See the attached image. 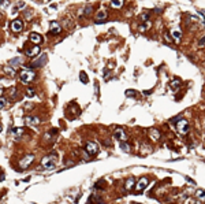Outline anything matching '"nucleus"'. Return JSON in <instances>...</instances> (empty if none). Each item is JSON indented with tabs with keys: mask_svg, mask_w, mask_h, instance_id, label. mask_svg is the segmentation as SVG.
Here are the masks:
<instances>
[{
	"mask_svg": "<svg viewBox=\"0 0 205 204\" xmlns=\"http://www.w3.org/2000/svg\"><path fill=\"white\" fill-rule=\"evenodd\" d=\"M56 162H57V155L56 154H51L48 156H44L43 160H41V165H43L44 168H53L56 166Z\"/></svg>",
	"mask_w": 205,
	"mask_h": 204,
	"instance_id": "obj_1",
	"label": "nucleus"
},
{
	"mask_svg": "<svg viewBox=\"0 0 205 204\" xmlns=\"http://www.w3.org/2000/svg\"><path fill=\"white\" fill-rule=\"evenodd\" d=\"M19 79H21L22 84H29L34 79V73L32 70H23V71L19 74Z\"/></svg>",
	"mask_w": 205,
	"mask_h": 204,
	"instance_id": "obj_2",
	"label": "nucleus"
},
{
	"mask_svg": "<svg viewBox=\"0 0 205 204\" xmlns=\"http://www.w3.org/2000/svg\"><path fill=\"white\" fill-rule=\"evenodd\" d=\"M177 129L180 134H188L189 129H190V125H189V122L186 119H179L177 122Z\"/></svg>",
	"mask_w": 205,
	"mask_h": 204,
	"instance_id": "obj_3",
	"label": "nucleus"
},
{
	"mask_svg": "<svg viewBox=\"0 0 205 204\" xmlns=\"http://www.w3.org/2000/svg\"><path fill=\"white\" fill-rule=\"evenodd\" d=\"M85 151H86V154H89L90 156H95V155H97V152H99V147H97V144L93 143V141H88L85 145Z\"/></svg>",
	"mask_w": 205,
	"mask_h": 204,
	"instance_id": "obj_4",
	"label": "nucleus"
},
{
	"mask_svg": "<svg viewBox=\"0 0 205 204\" xmlns=\"http://www.w3.org/2000/svg\"><path fill=\"white\" fill-rule=\"evenodd\" d=\"M148 184H149V179L146 178V177H141V178L137 181V184H135V190H137L138 193H141V192L145 190V188L148 186Z\"/></svg>",
	"mask_w": 205,
	"mask_h": 204,
	"instance_id": "obj_5",
	"label": "nucleus"
},
{
	"mask_svg": "<svg viewBox=\"0 0 205 204\" xmlns=\"http://www.w3.org/2000/svg\"><path fill=\"white\" fill-rule=\"evenodd\" d=\"M33 160H34V155L29 154V155H26V156L22 159L21 162H19V166H21V168H28Z\"/></svg>",
	"mask_w": 205,
	"mask_h": 204,
	"instance_id": "obj_6",
	"label": "nucleus"
},
{
	"mask_svg": "<svg viewBox=\"0 0 205 204\" xmlns=\"http://www.w3.org/2000/svg\"><path fill=\"white\" fill-rule=\"evenodd\" d=\"M22 29H23V22L21 19H14L11 22V30L14 33H19Z\"/></svg>",
	"mask_w": 205,
	"mask_h": 204,
	"instance_id": "obj_7",
	"label": "nucleus"
},
{
	"mask_svg": "<svg viewBox=\"0 0 205 204\" xmlns=\"http://www.w3.org/2000/svg\"><path fill=\"white\" fill-rule=\"evenodd\" d=\"M113 136H115V138L116 140H119V141H126V140H127V134H126V132H124L123 129H120V128L115 129Z\"/></svg>",
	"mask_w": 205,
	"mask_h": 204,
	"instance_id": "obj_8",
	"label": "nucleus"
},
{
	"mask_svg": "<svg viewBox=\"0 0 205 204\" xmlns=\"http://www.w3.org/2000/svg\"><path fill=\"white\" fill-rule=\"evenodd\" d=\"M60 30H62V26H60L59 22L52 21V22L49 23V32L52 33V34H59Z\"/></svg>",
	"mask_w": 205,
	"mask_h": 204,
	"instance_id": "obj_9",
	"label": "nucleus"
},
{
	"mask_svg": "<svg viewBox=\"0 0 205 204\" xmlns=\"http://www.w3.org/2000/svg\"><path fill=\"white\" fill-rule=\"evenodd\" d=\"M47 62V55L43 54L40 55V59H37V60H34L32 63V67H41V66H44V63Z\"/></svg>",
	"mask_w": 205,
	"mask_h": 204,
	"instance_id": "obj_10",
	"label": "nucleus"
},
{
	"mask_svg": "<svg viewBox=\"0 0 205 204\" xmlns=\"http://www.w3.org/2000/svg\"><path fill=\"white\" fill-rule=\"evenodd\" d=\"M149 137H150L152 141H159V138L161 137V134H160V132L157 129H150L149 130Z\"/></svg>",
	"mask_w": 205,
	"mask_h": 204,
	"instance_id": "obj_11",
	"label": "nucleus"
},
{
	"mask_svg": "<svg viewBox=\"0 0 205 204\" xmlns=\"http://www.w3.org/2000/svg\"><path fill=\"white\" fill-rule=\"evenodd\" d=\"M25 121H26L28 125H32V126L39 125V123H40V118H39V117H26Z\"/></svg>",
	"mask_w": 205,
	"mask_h": 204,
	"instance_id": "obj_12",
	"label": "nucleus"
},
{
	"mask_svg": "<svg viewBox=\"0 0 205 204\" xmlns=\"http://www.w3.org/2000/svg\"><path fill=\"white\" fill-rule=\"evenodd\" d=\"M26 54H28V56H32V58L37 56V55L40 54V45H34L33 48H30Z\"/></svg>",
	"mask_w": 205,
	"mask_h": 204,
	"instance_id": "obj_13",
	"label": "nucleus"
},
{
	"mask_svg": "<svg viewBox=\"0 0 205 204\" xmlns=\"http://www.w3.org/2000/svg\"><path fill=\"white\" fill-rule=\"evenodd\" d=\"M105 18H107V12H105V11H99L97 15H96V23H102Z\"/></svg>",
	"mask_w": 205,
	"mask_h": 204,
	"instance_id": "obj_14",
	"label": "nucleus"
},
{
	"mask_svg": "<svg viewBox=\"0 0 205 204\" xmlns=\"http://www.w3.org/2000/svg\"><path fill=\"white\" fill-rule=\"evenodd\" d=\"M30 41H33L36 44H41L43 43V36H40L39 33H32L30 34Z\"/></svg>",
	"mask_w": 205,
	"mask_h": 204,
	"instance_id": "obj_15",
	"label": "nucleus"
},
{
	"mask_svg": "<svg viewBox=\"0 0 205 204\" xmlns=\"http://www.w3.org/2000/svg\"><path fill=\"white\" fill-rule=\"evenodd\" d=\"M134 182H135V179H134V177H130V178L126 181V184H124V189L126 190H130L133 186H135L134 185Z\"/></svg>",
	"mask_w": 205,
	"mask_h": 204,
	"instance_id": "obj_16",
	"label": "nucleus"
},
{
	"mask_svg": "<svg viewBox=\"0 0 205 204\" xmlns=\"http://www.w3.org/2000/svg\"><path fill=\"white\" fill-rule=\"evenodd\" d=\"M11 133H12V136L14 137L19 138V137L22 136V133H23V128H14V129L11 130Z\"/></svg>",
	"mask_w": 205,
	"mask_h": 204,
	"instance_id": "obj_17",
	"label": "nucleus"
},
{
	"mask_svg": "<svg viewBox=\"0 0 205 204\" xmlns=\"http://www.w3.org/2000/svg\"><path fill=\"white\" fill-rule=\"evenodd\" d=\"M97 197H99V196H95V195H92V196L89 197L88 204H101L102 200H101V199H97Z\"/></svg>",
	"mask_w": 205,
	"mask_h": 204,
	"instance_id": "obj_18",
	"label": "nucleus"
},
{
	"mask_svg": "<svg viewBox=\"0 0 205 204\" xmlns=\"http://www.w3.org/2000/svg\"><path fill=\"white\" fill-rule=\"evenodd\" d=\"M3 70H4V73H6L8 77H15V71H14V68L11 67V66H6Z\"/></svg>",
	"mask_w": 205,
	"mask_h": 204,
	"instance_id": "obj_19",
	"label": "nucleus"
},
{
	"mask_svg": "<svg viewBox=\"0 0 205 204\" xmlns=\"http://www.w3.org/2000/svg\"><path fill=\"white\" fill-rule=\"evenodd\" d=\"M179 85H180V79L175 78V79H172V81H171V88H172L174 92L178 89V86H179Z\"/></svg>",
	"mask_w": 205,
	"mask_h": 204,
	"instance_id": "obj_20",
	"label": "nucleus"
},
{
	"mask_svg": "<svg viewBox=\"0 0 205 204\" xmlns=\"http://www.w3.org/2000/svg\"><path fill=\"white\" fill-rule=\"evenodd\" d=\"M171 34H172V37L175 39V41H177V43L180 40V37H182V33H180V30H172V32H171Z\"/></svg>",
	"mask_w": 205,
	"mask_h": 204,
	"instance_id": "obj_21",
	"label": "nucleus"
},
{
	"mask_svg": "<svg viewBox=\"0 0 205 204\" xmlns=\"http://www.w3.org/2000/svg\"><path fill=\"white\" fill-rule=\"evenodd\" d=\"M120 148H122V151H123V152H126V154H129V152H130V145H129L127 143H120Z\"/></svg>",
	"mask_w": 205,
	"mask_h": 204,
	"instance_id": "obj_22",
	"label": "nucleus"
},
{
	"mask_svg": "<svg viewBox=\"0 0 205 204\" xmlns=\"http://www.w3.org/2000/svg\"><path fill=\"white\" fill-rule=\"evenodd\" d=\"M79 79H81V81H82L84 84H88V82H89L88 77H86V73H84V71L79 73Z\"/></svg>",
	"mask_w": 205,
	"mask_h": 204,
	"instance_id": "obj_23",
	"label": "nucleus"
},
{
	"mask_svg": "<svg viewBox=\"0 0 205 204\" xmlns=\"http://www.w3.org/2000/svg\"><path fill=\"white\" fill-rule=\"evenodd\" d=\"M19 63H21V58H14V59L10 60L11 67H15V65H19Z\"/></svg>",
	"mask_w": 205,
	"mask_h": 204,
	"instance_id": "obj_24",
	"label": "nucleus"
},
{
	"mask_svg": "<svg viewBox=\"0 0 205 204\" xmlns=\"http://www.w3.org/2000/svg\"><path fill=\"white\" fill-rule=\"evenodd\" d=\"M124 95L127 97H134V96H137V92L135 90H133V89H129V90H126L124 92Z\"/></svg>",
	"mask_w": 205,
	"mask_h": 204,
	"instance_id": "obj_25",
	"label": "nucleus"
},
{
	"mask_svg": "<svg viewBox=\"0 0 205 204\" xmlns=\"http://www.w3.org/2000/svg\"><path fill=\"white\" fill-rule=\"evenodd\" d=\"M92 10H93V7L90 6V4H89V6H86V7H85V10H84V12H82V14H84V15H89L90 12H92Z\"/></svg>",
	"mask_w": 205,
	"mask_h": 204,
	"instance_id": "obj_26",
	"label": "nucleus"
},
{
	"mask_svg": "<svg viewBox=\"0 0 205 204\" xmlns=\"http://www.w3.org/2000/svg\"><path fill=\"white\" fill-rule=\"evenodd\" d=\"M111 6H112L113 8H119L123 6V1H111Z\"/></svg>",
	"mask_w": 205,
	"mask_h": 204,
	"instance_id": "obj_27",
	"label": "nucleus"
},
{
	"mask_svg": "<svg viewBox=\"0 0 205 204\" xmlns=\"http://www.w3.org/2000/svg\"><path fill=\"white\" fill-rule=\"evenodd\" d=\"M102 184H105L104 182V179H100V181H97V182L95 184V188L96 189H102V188H104V186H101Z\"/></svg>",
	"mask_w": 205,
	"mask_h": 204,
	"instance_id": "obj_28",
	"label": "nucleus"
},
{
	"mask_svg": "<svg viewBox=\"0 0 205 204\" xmlns=\"http://www.w3.org/2000/svg\"><path fill=\"white\" fill-rule=\"evenodd\" d=\"M26 95H28L29 97H33V96H34V89H33V88H28V90H26Z\"/></svg>",
	"mask_w": 205,
	"mask_h": 204,
	"instance_id": "obj_29",
	"label": "nucleus"
},
{
	"mask_svg": "<svg viewBox=\"0 0 205 204\" xmlns=\"http://www.w3.org/2000/svg\"><path fill=\"white\" fill-rule=\"evenodd\" d=\"M197 197H200V199H202V197H205V190H201V189H198L197 190Z\"/></svg>",
	"mask_w": 205,
	"mask_h": 204,
	"instance_id": "obj_30",
	"label": "nucleus"
},
{
	"mask_svg": "<svg viewBox=\"0 0 205 204\" xmlns=\"http://www.w3.org/2000/svg\"><path fill=\"white\" fill-rule=\"evenodd\" d=\"M0 100H1V106H0V107H1V110H4V108H6V106H7V101H6V97H4V96H1V99H0Z\"/></svg>",
	"mask_w": 205,
	"mask_h": 204,
	"instance_id": "obj_31",
	"label": "nucleus"
},
{
	"mask_svg": "<svg viewBox=\"0 0 205 204\" xmlns=\"http://www.w3.org/2000/svg\"><path fill=\"white\" fill-rule=\"evenodd\" d=\"M149 26H150V23H149V22H145L144 25H141V26H140V30H145V29H148Z\"/></svg>",
	"mask_w": 205,
	"mask_h": 204,
	"instance_id": "obj_32",
	"label": "nucleus"
},
{
	"mask_svg": "<svg viewBox=\"0 0 205 204\" xmlns=\"http://www.w3.org/2000/svg\"><path fill=\"white\" fill-rule=\"evenodd\" d=\"M7 6H10V1H1V8L7 7Z\"/></svg>",
	"mask_w": 205,
	"mask_h": 204,
	"instance_id": "obj_33",
	"label": "nucleus"
},
{
	"mask_svg": "<svg viewBox=\"0 0 205 204\" xmlns=\"http://www.w3.org/2000/svg\"><path fill=\"white\" fill-rule=\"evenodd\" d=\"M22 7H25V3H23V1H19V3L17 4V8H22Z\"/></svg>",
	"mask_w": 205,
	"mask_h": 204,
	"instance_id": "obj_34",
	"label": "nucleus"
},
{
	"mask_svg": "<svg viewBox=\"0 0 205 204\" xmlns=\"http://www.w3.org/2000/svg\"><path fill=\"white\" fill-rule=\"evenodd\" d=\"M189 204H201V203H200V201H197V200H191Z\"/></svg>",
	"mask_w": 205,
	"mask_h": 204,
	"instance_id": "obj_35",
	"label": "nucleus"
},
{
	"mask_svg": "<svg viewBox=\"0 0 205 204\" xmlns=\"http://www.w3.org/2000/svg\"><path fill=\"white\" fill-rule=\"evenodd\" d=\"M204 44H205V37H204V39L200 40V45H204Z\"/></svg>",
	"mask_w": 205,
	"mask_h": 204,
	"instance_id": "obj_36",
	"label": "nucleus"
},
{
	"mask_svg": "<svg viewBox=\"0 0 205 204\" xmlns=\"http://www.w3.org/2000/svg\"><path fill=\"white\" fill-rule=\"evenodd\" d=\"M150 92H152V90H144V95H149Z\"/></svg>",
	"mask_w": 205,
	"mask_h": 204,
	"instance_id": "obj_37",
	"label": "nucleus"
},
{
	"mask_svg": "<svg viewBox=\"0 0 205 204\" xmlns=\"http://www.w3.org/2000/svg\"><path fill=\"white\" fill-rule=\"evenodd\" d=\"M204 128H205V125H204Z\"/></svg>",
	"mask_w": 205,
	"mask_h": 204,
	"instance_id": "obj_38",
	"label": "nucleus"
}]
</instances>
